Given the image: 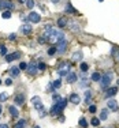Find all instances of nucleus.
Instances as JSON below:
<instances>
[{
	"label": "nucleus",
	"mask_w": 119,
	"mask_h": 128,
	"mask_svg": "<svg viewBox=\"0 0 119 128\" xmlns=\"http://www.w3.org/2000/svg\"><path fill=\"white\" fill-rule=\"evenodd\" d=\"M44 40L45 41H49V42H59L60 40H64V33L60 31V30L52 29L51 26H47L45 27V31H44Z\"/></svg>",
	"instance_id": "f257e3e1"
},
{
	"label": "nucleus",
	"mask_w": 119,
	"mask_h": 128,
	"mask_svg": "<svg viewBox=\"0 0 119 128\" xmlns=\"http://www.w3.org/2000/svg\"><path fill=\"white\" fill-rule=\"evenodd\" d=\"M112 81V74H106V75H101V79H100V83H101V87L103 89H106L108 87Z\"/></svg>",
	"instance_id": "f03ea898"
},
{
	"label": "nucleus",
	"mask_w": 119,
	"mask_h": 128,
	"mask_svg": "<svg viewBox=\"0 0 119 128\" xmlns=\"http://www.w3.org/2000/svg\"><path fill=\"white\" fill-rule=\"evenodd\" d=\"M70 67H71V65H70L68 63H62V64H60V65H59V71H58L60 76H64V75H67L68 71H70Z\"/></svg>",
	"instance_id": "7ed1b4c3"
},
{
	"label": "nucleus",
	"mask_w": 119,
	"mask_h": 128,
	"mask_svg": "<svg viewBox=\"0 0 119 128\" xmlns=\"http://www.w3.org/2000/svg\"><path fill=\"white\" fill-rule=\"evenodd\" d=\"M13 8H14L13 1H8V0H0V10H8V11H11Z\"/></svg>",
	"instance_id": "20e7f679"
},
{
	"label": "nucleus",
	"mask_w": 119,
	"mask_h": 128,
	"mask_svg": "<svg viewBox=\"0 0 119 128\" xmlns=\"http://www.w3.org/2000/svg\"><path fill=\"white\" fill-rule=\"evenodd\" d=\"M32 104H33V106L36 111H43V104H41V98L40 97H33L32 98Z\"/></svg>",
	"instance_id": "39448f33"
},
{
	"label": "nucleus",
	"mask_w": 119,
	"mask_h": 128,
	"mask_svg": "<svg viewBox=\"0 0 119 128\" xmlns=\"http://www.w3.org/2000/svg\"><path fill=\"white\" fill-rule=\"evenodd\" d=\"M66 48H67V41L66 40H60L59 42L56 44V51L59 52V53L66 52Z\"/></svg>",
	"instance_id": "423d86ee"
},
{
	"label": "nucleus",
	"mask_w": 119,
	"mask_h": 128,
	"mask_svg": "<svg viewBox=\"0 0 119 128\" xmlns=\"http://www.w3.org/2000/svg\"><path fill=\"white\" fill-rule=\"evenodd\" d=\"M107 108L111 109L112 112H116L118 111V102H116L115 99H108V101H107Z\"/></svg>",
	"instance_id": "0eeeda50"
},
{
	"label": "nucleus",
	"mask_w": 119,
	"mask_h": 128,
	"mask_svg": "<svg viewBox=\"0 0 119 128\" xmlns=\"http://www.w3.org/2000/svg\"><path fill=\"white\" fill-rule=\"evenodd\" d=\"M27 19H29L30 22H33V23H38V22L41 21V18H40V15H38L37 12H30Z\"/></svg>",
	"instance_id": "6e6552de"
},
{
	"label": "nucleus",
	"mask_w": 119,
	"mask_h": 128,
	"mask_svg": "<svg viewBox=\"0 0 119 128\" xmlns=\"http://www.w3.org/2000/svg\"><path fill=\"white\" fill-rule=\"evenodd\" d=\"M27 72H29V75H36L37 74V64H34V63H32V64H27Z\"/></svg>",
	"instance_id": "1a4fd4ad"
},
{
	"label": "nucleus",
	"mask_w": 119,
	"mask_h": 128,
	"mask_svg": "<svg viewBox=\"0 0 119 128\" xmlns=\"http://www.w3.org/2000/svg\"><path fill=\"white\" fill-rule=\"evenodd\" d=\"M19 57H21V53H19V52H15V53H11V55H6V60H7L8 63L19 59Z\"/></svg>",
	"instance_id": "9d476101"
},
{
	"label": "nucleus",
	"mask_w": 119,
	"mask_h": 128,
	"mask_svg": "<svg viewBox=\"0 0 119 128\" xmlns=\"http://www.w3.org/2000/svg\"><path fill=\"white\" fill-rule=\"evenodd\" d=\"M77 79H78V76H77V74H74V72H68L67 78H66L67 83H74V82H77Z\"/></svg>",
	"instance_id": "9b49d317"
},
{
	"label": "nucleus",
	"mask_w": 119,
	"mask_h": 128,
	"mask_svg": "<svg viewBox=\"0 0 119 128\" xmlns=\"http://www.w3.org/2000/svg\"><path fill=\"white\" fill-rule=\"evenodd\" d=\"M70 101H71L74 105H78V104L81 102V98H79L78 94H71V95H70Z\"/></svg>",
	"instance_id": "f8f14e48"
},
{
	"label": "nucleus",
	"mask_w": 119,
	"mask_h": 128,
	"mask_svg": "<svg viewBox=\"0 0 119 128\" xmlns=\"http://www.w3.org/2000/svg\"><path fill=\"white\" fill-rule=\"evenodd\" d=\"M15 104L17 105H23L25 104V95L23 94H18L17 97H15Z\"/></svg>",
	"instance_id": "ddd939ff"
},
{
	"label": "nucleus",
	"mask_w": 119,
	"mask_h": 128,
	"mask_svg": "<svg viewBox=\"0 0 119 128\" xmlns=\"http://www.w3.org/2000/svg\"><path fill=\"white\" fill-rule=\"evenodd\" d=\"M21 31L23 33V34L29 35L30 33H32V26H30V25H23V26L21 27Z\"/></svg>",
	"instance_id": "4468645a"
},
{
	"label": "nucleus",
	"mask_w": 119,
	"mask_h": 128,
	"mask_svg": "<svg viewBox=\"0 0 119 128\" xmlns=\"http://www.w3.org/2000/svg\"><path fill=\"white\" fill-rule=\"evenodd\" d=\"M60 112H62V109L59 108V105H58V104H53V106L51 108V113L52 115H59Z\"/></svg>",
	"instance_id": "2eb2a0df"
},
{
	"label": "nucleus",
	"mask_w": 119,
	"mask_h": 128,
	"mask_svg": "<svg viewBox=\"0 0 119 128\" xmlns=\"http://www.w3.org/2000/svg\"><path fill=\"white\" fill-rule=\"evenodd\" d=\"M8 111H10V115L13 116V117H18L19 116V112H18V109L15 106H10Z\"/></svg>",
	"instance_id": "dca6fc26"
},
{
	"label": "nucleus",
	"mask_w": 119,
	"mask_h": 128,
	"mask_svg": "<svg viewBox=\"0 0 119 128\" xmlns=\"http://www.w3.org/2000/svg\"><path fill=\"white\" fill-rule=\"evenodd\" d=\"M116 93H118V87H110V89L107 90V95H108V97H112V95H115Z\"/></svg>",
	"instance_id": "f3484780"
},
{
	"label": "nucleus",
	"mask_w": 119,
	"mask_h": 128,
	"mask_svg": "<svg viewBox=\"0 0 119 128\" xmlns=\"http://www.w3.org/2000/svg\"><path fill=\"white\" fill-rule=\"evenodd\" d=\"M67 21H68V19H67V18H60V19H59V21H58V26H59V27H64V26H66V25H67Z\"/></svg>",
	"instance_id": "a211bd4d"
},
{
	"label": "nucleus",
	"mask_w": 119,
	"mask_h": 128,
	"mask_svg": "<svg viewBox=\"0 0 119 128\" xmlns=\"http://www.w3.org/2000/svg\"><path fill=\"white\" fill-rule=\"evenodd\" d=\"M58 105H59V108L62 109V111H63L64 108L67 106V99H66V98H62L59 102H58Z\"/></svg>",
	"instance_id": "6ab92c4d"
},
{
	"label": "nucleus",
	"mask_w": 119,
	"mask_h": 128,
	"mask_svg": "<svg viewBox=\"0 0 119 128\" xmlns=\"http://www.w3.org/2000/svg\"><path fill=\"white\" fill-rule=\"evenodd\" d=\"M82 52H75V53H74V55H73V60H74V61H78V60H81L82 59Z\"/></svg>",
	"instance_id": "aec40b11"
},
{
	"label": "nucleus",
	"mask_w": 119,
	"mask_h": 128,
	"mask_svg": "<svg viewBox=\"0 0 119 128\" xmlns=\"http://www.w3.org/2000/svg\"><path fill=\"white\" fill-rule=\"evenodd\" d=\"M25 125H26V120L21 119L17 124H15V128H25Z\"/></svg>",
	"instance_id": "412c9836"
},
{
	"label": "nucleus",
	"mask_w": 119,
	"mask_h": 128,
	"mask_svg": "<svg viewBox=\"0 0 119 128\" xmlns=\"http://www.w3.org/2000/svg\"><path fill=\"white\" fill-rule=\"evenodd\" d=\"M11 76H14V78L19 76V68H17V67H13V68H11Z\"/></svg>",
	"instance_id": "4be33fe9"
},
{
	"label": "nucleus",
	"mask_w": 119,
	"mask_h": 128,
	"mask_svg": "<svg viewBox=\"0 0 119 128\" xmlns=\"http://www.w3.org/2000/svg\"><path fill=\"white\" fill-rule=\"evenodd\" d=\"M100 79H101V74L94 72L93 75H92V81L93 82H100Z\"/></svg>",
	"instance_id": "5701e85b"
},
{
	"label": "nucleus",
	"mask_w": 119,
	"mask_h": 128,
	"mask_svg": "<svg viewBox=\"0 0 119 128\" xmlns=\"http://www.w3.org/2000/svg\"><path fill=\"white\" fill-rule=\"evenodd\" d=\"M107 116H108V109H103V111L100 112V119L107 120Z\"/></svg>",
	"instance_id": "b1692460"
},
{
	"label": "nucleus",
	"mask_w": 119,
	"mask_h": 128,
	"mask_svg": "<svg viewBox=\"0 0 119 128\" xmlns=\"http://www.w3.org/2000/svg\"><path fill=\"white\" fill-rule=\"evenodd\" d=\"M66 11L67 12H70V14H74L75 12V8L71 6V3H67V7H66Z\"/></svg>",
	"instance_id": "393cba45"
},
{
	"label": "nucleus",
	"mask_w": 119,
	"mask_h": 128,
	"mask_svg": "<svg viewBox=\"0 0 119 128\" xmlns=\"http://www.w3.org/2000/svg\"><path fill=\"white\" fill-rule=\"evenodd\" d=\"M79 68H81L82 72H86L88 70H89V64H86V63H81V65H79Z\"/></svg>",
	"instance_id": "a878e982"
},
{
	"label": "nucleus",
	"mask_w": 119,
	"mask_h": 128,
	"mask_svg": "<svg viewBox=\"0 0 119 128\" xmlns=\"http://www.w3.org/2000/svg\"><path fill=\"white\" fill-rule=\"evenodd\" d=\"M92 101V95H90V91H85V102L89 104Z\"/></svg>",
	"instance_id": "bb28decb"
},
{
	"label": "nucleus",
	"mask_w": 119,
	"mask_h": 128,
	"mask_svg": "<svg viewBox=\"0 0 119 128\" xmlns=\"http://www.w3.org/2000/svg\"><path fill=\"white\" fill-rule=\"evenodd\" d=\"M79 125H81L82 128H88V121H86L84 117H81V119H79Z\"/></svg>",
	"instance_id": "cd10ccee"
},
{
	"label": "nucleus",
	"mask_w": 119,
	"mask_h": 128,
	"mask_svg": "<svg viewBox=\"0 0 119 128\" xmlns=\"http://www.w3.org/2000/svg\"><path fill=\"white\" fill-rule=\"evenodd\" d=\"M60 99H62V97H60L59 94H53V95H52V101H53V104H58Z\"/></svg>",
	"instance_id": "c85d7f7f"
},
{
	"label": "nucleus",
	"mask_w": 119,
	"mask_h": 128,
	"mask_svg": "<svg viewBox=\"0 0 119 128\" xmlns=\"http://www.w3.org/2000/svg\"><path fill=\"white\" fill-rule=\"evenodd\" d=\"M8 99V94L7 93H1L0 94V102H4V101H7Z\"/></svg>",
	"instance_id": "c756f323"
},
{
	"label": "nucleus",
	"mask_w": 119,
	"mask_h": 128,
	"mask_svg": "<svg viewBox=\"0 0 119 128\" xmlns=\"http://www.w3.org/2000/svg\"><path fill=\"white\" fill-rule=\"evenodd\" d=\"M60 85H62V81H60V79H56V81L53 82V83H52V86H53L55 89H59Z\"/></svg>",
	"instance_id": "7c9ffc66"
},
{
	"label": "nucleus",
	"mask_w": 119,
	"mask_h": 128,
	"mask_svg": "<svg viewBox=\"0 0 119 128\" xmlns=\"http://www.w3.org/2000/svg\"><path fill=\"white\" fill-rule=\"evenodd\" d=\"M1 17L4 18V19H10V18H11V11H8V10H7V11H4Z\"/></svg>",
	"instance_id": "2f4dec72"
},
{
	"label": "nucleus",
	"mask_w": 119,
	"mask_h": 128,
	"mask_svg": "<svg viewBox=\"0 0 119 128\" xmlns=\"http://www.w3.org/2000/svg\"><path fill=\"white\" fill-rule=\"evenodd\" d=\"M37 68L40 70V71H44V70L47 68V64H45V63H38L37 64Z\"/></svg>",
	"instance_id": "473e14b6"
},
{
	"label": "nucleus",
	"mask_w": 119,
	"mask_h": 128,
	"mask_svg": "<svg viewBox=\"0 0 119 128\" xmlns=\"http://www.w3.org/2000/svg\"><path fill=\"white\" fill-rule=\"evenodd\" d=\"M90 123H92V125H93V127H97V125H100V120L94 117V119H92V121H90Z\"/></svg>",
	"instance_id": "72a5a7b5"
},
{
	"label": "nucleus",
	"mask_w": 119,
	"mask_h": 128,
	"mask_svg": "<svg viewBox=\"0 0 119 128\" xmlns=\"http://www.w3.org/2000/svg\"><path fill=\"white\" fill-rule=\"evenodd\" d=\"M26 4H27V8H33V7H34V1H33V0H27V1H26Z\"/></svg>",
	"instance_id": "f704fd0d"
},
{
	"label": "nucleus",
	"mask_w": 119,
	"mask_h": 128,
	"mask_svg": "<svg viewBox=\"0 0 119 128\" xmlns=\"http://www.w3.org/2000/svg\"><path fill=\"white\" fill-rule=\"evenodd\" d=\"M56 52H58V51H56V47H55V48H51V49L48 51V55H49V56H53Z\"/></svg>",
	"instance_id": "c9c22d12"
},
{
	"label": "nucleus",
	"mask_w": 119,
	"mask_h": 128,
	"mask_svg": "<svg viewBox=\"0 0 119 128\" xmlns=\"http://www.w3.org/2000/svg\"><path fill=\"white\" fill-rule=\"evenodd\" d=\"M0 51H1V55H7V48L4 47V45H1V47H0Z\"/></svg>",
	"instance_id": "e433bc0d"
},
{
	"label": "nucleus",
	"mask_w": 119,
	"mask_h": 128,
	"mask_svg": "<svg viewBox=\"0 0 119 128\" xmlns=\"http://www.w3.org/2000/svg\"><path fill=\"white\" fill-rule=\"evenodd\" d=\"M18 68H19V70H26V68H27V64L22 61V63L19 64V67H18Z\"/></svg>",
	"instance_id": "4c0bfd02"
},
{
	"label": "nucleus",
	"mask_w": 119,
	"mask_h": 128,
	"mask_svg": "<svg viewBox=\"0 0 119 128\" xmlns=\"http://www.w3.org/2000/svg\"><path fill=\"white\" fill-rule=\"evenodd\" d=\"M96 111H97V109H96L94 105H90V106H89V112H90V113H96Z\"/></svg>",
	"instance_id": "58836bf2"
},
{
	"label": "nucleus",
	"mask_w": 119,
	"mask_h": 128,
	"mask_svg": "<svg viewBox=\"0 0 119 128\" xmlns=\"http://www.w3.org/2000/svg\"><path fill=\"white\" fill-rule=\"evenodd\" d=\"M4 83H6L7 86H10L11 83H13V81H11V78H8V79H6V82H4Z\"/></svg>",
	"instance_id": "ea45409f"
},
{
	"label": "nucleus",
	"mask_w": 119,
	"mask_h": 128,
	"mask_svg": "<svg viewBox=\"0 0 119 128\" xmlns=\"http://www.w3.org/2000/svg\"><path fill=\"white\" fill-rule=\"evenodd\" d=\"M0 128H8V125L7 124H0Z\"/></svg>",
	"instance_id": "a19ab883"
},
{
	"label": "nucleus",
	"mask_w": 119,
	"mask_h": 128,
	"mask_svg": "<svg viewBox=\"0 0 119 128\" xmlns=\"http://www.w3.org/2000/svg\"><path fill=\"white\" fill-rule=\"evenodd\" d=\"M10 40H15V34H10Z\"/></svg>",
	"instance_id": "79ce46f5"
},
{
	"label": "nucleus",
	"mask_w": 119,
	"mask_h": 128,
	"mask_svg": "<svg viewBox=\"0 0 119 128\" xmlns=\"http://www.w3.org/2000/svg\"><path fill=\"white\" fill-rule=\"evenodd\" d=\"M51 1H52V3H59L60 0H51Z\"/></svg>",
	"instance_id": "37998d69"
},
{
	"label": "nucleus",
	"mask_w": 119,
	"mask_h": 128,
	"mask_svg": "<svg viewBox=\"0 0 119 128\" xmlns=\"http://www.w3.org/2000/svg\"><path fill=\"white\" fill-rule=\"evenodd\" d=\"M19 1H21V3H26V1H27V0H19Z\"/></svg>",
	"instance_id": "c03bdc74"
},
{
	"label": "nucleus",
	"mask_w": 119,
	"mask_h": 128,
	"mask_svg": "<svg viewBox=\"0 0 119 128\" xmlns=\"http://www.w3.org/2000/svg\"><path fill=\"white\" fill-rule=\"evenodd\" d=\"M1 112H3V109H1V106H0V115H1Z\"/></svg>",
	"instance_id": "a18cd8bd"
},
{
	"label": "nucleus",
	"mask_w": 119,
	"mask_h": 128,
	"mask_svg": "<svg viewBox=\"0 0 119 128\" xmlns=\"http://www.w3.org/2000/svg\"><path fill=\"white\" fill-rule=\"evenodd\" d=\"M116 59H118V60H119V53H118V56H116Z\"/></svg>",
	"instance_id": "49530a36"
},
{
	"label": "nucleus",
	"mask_w": 119,
	"mask_h": 128,
	"mask_svg": "<svg viewBox=\"0 0 119 128\" xmlns=\"http://www.w3.org/2000/svg\"><path fill=\"white\" fill-rule=\"evenodd\" d=\"M34 128H40V127H38V125H36V127H34Z\"/></svg>",
	"instance_id": "de8ad7c7"
},
{
	"label": "nucleus",
	"mask_w": 119,
	"mask_h": 128,
	"mask_svg": "<svg viewBox=\"0 0 119 128\" xmlns=\"http://www.w3.org/2000/svg\"><path fill=\"white\" fill-rule=\"evenodd\" d=\"M0 85H1V79H0Z\"/></svg>",
	"instance_id": "09e8293b"
},
{
	"label": "nucleus",
	"mask_w": 119,
	"mask_h": 128,
	"mask_svg": "<svg viewBox=\"0 0 119 128\" xmlns=\"http://www.w3.org/2000/svg\"><path fill=\"white\" fill-rule=\"evenodd\" d=\"M118 85H119V79H118Z\"/></svg>",
	"instance_id": "8fccbe9b"
},
{
	"label": "nucleus",
	"mask_w": 119,
	"mask_h": 128,
	"mask_svg": "<svg viewBox=\"0 0 119 128\" xmlns=\"http://www.w3.org/2000/svg\"><path fill=\"white\" fill-rule=\"evenodd\" d=\"M99 1H103V0H99Z\"/></svg>",
	"instance_id": "3c124183"
}]
</instances>
